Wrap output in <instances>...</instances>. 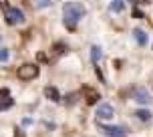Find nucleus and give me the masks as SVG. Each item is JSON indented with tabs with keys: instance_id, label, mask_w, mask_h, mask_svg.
Segmentation results:
<instances>
[{
	"instance_id": "obj_1",
	"label": "nucleus",
	"mask_w": 153,
	"mask_h": 137,
	"mask_svg": "<svg viewBox=\"0 0 153 137\" xmlns=\"http://www.w3.org/2000/svg\"><path fill=\"white\" fill-rule=\"evenodd\" d=\"M62 14H65V24H67V28H69V31H75L76 22L87 14V10H85V6L79 4V2H65Z\"/></svg>"
},
{
	"instance_id": "obj_2",
	"label": "nucleus",
	"mask_w": 153,
	"mask_h": 137,
	"mask_svg": "<svg viewBox=\"0 0 153 137\" xmlns=\"http://www.w3.org/2000/svg\"><path fill=\"white\" fill-rule=\"evenodd\" d=\"M38 73H40L38 65H30V63H26V65H22V67H18L16 77H18L20 81H32V79H36V77H38Z\"/></svg>"
},
{
	"instance_id": "obj_3",
	"label": "nucleus",
	"mask_w": 153,
	"mask_h": 137,
	"mask_svg": "<svg viewBox=\"0 0 153 137\" xmlns=\"http://www.w3.org/2000/svg\"><path fill=\"white\" fill-rule=\"evenodd\" d=\"M4 18H6V24H10V26L22 24L24 22V12L16 6H8V8H4Z\"/></svg>"
},
{
	"instance_id": "obj_4",
	"label": "nucleus",
	"mask_w": 153,
	"mask_h": 137,
	"mask_svg": "<svg viewBox=\"0 0 153 137\" xmlns=\"http://www.w3.org/2000/svg\"><path fill=\"white\" fill-rule=\"evenodd\" d=\"M133 99L137 101L139 105H149L151 103V95H149V91H147L145 87H137V89H133Z\"/></svg>"
},
{
	"instance_id": "obj_5",
	"label": "nucleus",
	"mask_w": 153,
	"mask_h": 137,
	"mask_svg": "<svg viewBox=\"0 0 153 137\" xmlns=\"http://www.w3.org/2000/svg\"><path fill=\"white\" fill-rule=\"evenodd\" d=\"M101 131H103L107 137H125L127 135L125 127H121V125H103Z\"/></svg>"
},
{
	"instance_id": "obj_6",
	"label": "nucleus",
	"mask_w": 153,
	"mask_h": 137,
	"mask_svg": "<svg viewBox=\"0 0 153 137\" xmlns=\"http://www.w3.org/2000/svg\"><path fill=\"white\" fill-rule=\"evenodd\" d=\"M113 115H115L113 105H109V103H103V105L97 107V119H101V121H107V119H111Z\"/></svg>"
},
{
	"instance_id": "obj_7",
	"label": "nucleus",
	"mask_w": 153,
	"mask_h": 137,
	"mask_svg": "<svg viewBox=\"0 0 153 137\" xmlns=\"http://www.w3.org/2000/svg\"><path fill=\"white\" fill-rule=\"evenodd\" d=\"M45 97L48 101H53V103H59V101H61V93H59V89H56V87L48 85V87H45Z\"/></svg>"
},
{
	"instance_id": "obj_8",
	"label": "nucleus",
	"mask_w": 153,
	"mask_h": 137,
	"mask_svg": "<svg viewBox=\"0 0 153 137\" xmlns=\"http://www.w3.org/2000/svg\"><path fill=\"white\" fill-rule=\"evenodd\" d=\"M133 38H135V42H137L139 46L147 45V34H145V31H141V28H135V31H133Z\"/></svg>"
},
{
	"instance_id": "obj_9",
	"label": "nucleus",
	"mask_w": 153,
	"mask_h": 137,
	"mask_svg": "<svg viewBox=\"0 0 153 137\" xmlns=\"http://www.w3.org/2000/svg\"><path fill=\"white\" fill-rule=\"evenodd\" d=\"M12 105H14V101L10 95H0V111H8Z\"/></svg>"
},
{
	"instance_id": "obj_10",
	"label": "nucleus",
	"mask_w": 153,
	"mask_h": 137,
	"mask_svg": "<svg viewBox=\"0 0 153 137\" xmlns=\"http://www.w3.org/2000/svg\"><path fill=\"white\" fill-rule=\"evenodd\" d=\"M85 93H87V103H89V105H95V103L101 99V95L95 91V89H89V87H87V89H85Z\"/></svg>"
},
{
	"instance_id": "obj_11",
	"label": "nucleus",
	"mask_w": 153,
	"mask_h": 137,
	"mask_svg": "<svg viewBox=\"0 0 153 137\" xmlns=\"http://www.w3.org/2000/svg\"><path fill=\"white\" fill-rule=\"evenodd\" d=\"M135 117H137L139 121L147 123V121H151V111H147V109H137V111H135Z\"/></svg>"
},
{
	"instance_id": "obj_12",
	"label": "nucleus",
	"mask_w": 153,
	"mask_h": 137,
	"mask_svg": "<svg viewBox=\"0 0 153 137\" xmlns=\"http://www.w3.org/2000/svg\"><path fill=\"white\" fill-rule=\"evenodd\" d=\"M101 57H103V53H101V46H91V61L95 63V65H97V63L101 61Z\"/></svg>"
},
{
	"instance_id": "obj_13",
	"label": "nucleus",
	"mask_w": 153,
	"mask_h": 137,
	"mask_svg": "<svg viewBox=\"0 0 153 137\" xmlns=\"http://www.w3.org/2000/svg\"><path fill=\"white\" fill-rule=\"evenodd\" d=\"M32 4H34V8L42 10V8H48V6H51V4H53V0H32Z\"/></svg>"
},
{
	"instance_id": "obj_14",
	"label": "nucleus",
	"mask_w": 153,
	"mask_h": 137,
	"mask_svg": "<svg viewBox=\"0 0 153 137\" xmlns=\"http://www.w3.org/2000/svg\"><path fill=\"white\" fill-rule=\"evenodd\" d=\"M53 51L56 54H65L67 51H69V46L65 45V42H54V46H53Z\"/></svg>"
},
{
	"instance_id": "obj_15",
	"label": "nucleus",
	"mask_w": 153,
	"mask_h": 137,
	"mask_svg": "<svg viewBox=\"0 0 153 137\" xmlns=\"http://www.w3.org/2000/svg\"><path fill=\"white\" fill-rule=\"evenodd\" d=\"M123 6H125L123 0H113V2H111V10H113V12H121Z\"/></svg>"
},
{
	"instance_id": "obj_16",
	"label": "nucleus",
	"mask_w": 153,
	"mask_h": 137,
	"mask_svg": "<svg viewBox=\"0 0 153 137\" xmlns=\"http://www.w3.org/2000/svg\"><path fill=\"white\" fill-rule=\"evenodd\" d=\"M10 59V53H8V48H0V63H6Z\"/></svg>"
},
{
	"instance_id": "obj_17",
	"label": "nucleus",
	"mask_w": 153,
	"mask_h": 137,
	"mask_svg": "<svg viewBox=\"0 0 153 137\" xmlns=\"http://www.w3.org/2000/svg\"><path fill=\"white\" fill-rule=\"evenodd\" d=\"M67 99H69V101H67V105H73V103H76V93H71Z\"/></svg>"
},
{
	"instance_id": "obj_18",
	"label": "nucleus",
	"mask_w": 153,
	"mask_h": 137,
	"mask_svg": "<svg viewBox=\"0 0 153 137\" xmlns=\"http://www.w3.org/2000/svg\"><path fill=\"white\" fill-rule=\"evenodd\" d=\"M14 137H26V135H24L22 129H18V127H16V129H14Z\"/></svg>"
},
{
	"instance_id": "obj_19",
	"label": "nucleus",
	"mask_w": 153,
	"mask_h": 137,
	"mask_svg": "<svg viewBox=\"0 0 153 137\" xmlns=\"http://www.w3.org/2000/svg\"><path fill=\"white\" fill-rule=\"evenodd\" d=\"M133 16H135V18H143V12H141V10H137V8H135V10H133Z\"/></svg>"
},
{
	"instance_id": "obj_20",
	"label": "nucleus",
	"mask_w": 153,
	"mask_h": 137,
	"mask_svg": "<svg viewBox=\"0 0 153 137\" xmlns=\"http://www.w3.org/2000/svg\"><path fill=\"white\" fill-rule=\"evenodd\" d=\"M30 123H32V119H28V117H24V119H22V125H30Z\"/></svg>"
}]
</instances>
